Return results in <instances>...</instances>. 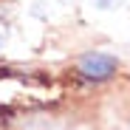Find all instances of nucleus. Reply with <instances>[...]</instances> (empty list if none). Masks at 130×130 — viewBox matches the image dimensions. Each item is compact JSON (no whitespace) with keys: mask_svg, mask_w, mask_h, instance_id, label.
Listing matches in <instances>:
<instances>
[{"mask_svg":"<svg viewBox=\"0 0 130 130\" xmlns=\"http://www.w3.org/2000/svg\"><path fill=\"white\" fill-rule=\"evenodd\" d=\"M79 74L85 76V79H93V82H102V79H110L113 74H116V68H119V62H116V57H110V54H85L82 59H79Z\"/></svg>","mask_w":130,"mask_h":130,"instance_id":"obj_1","label":"nucleus"},{"mask_svg":"<svg viewBox=\"0 0 130 130\" xmlns=\"http://www.w3.org/2000/svg\"><path fill=\"white\" fill-rule=\"evenodd\" d=\"M96 3V9H113V6H119L122 0H93Z\"/></svg>","mask_w":130,"mask_h":130,"instance_id":"obj_2","label":"nucleus"},{"mask_svg":"<svg viewBox=\"0 0 130 130\" xmlns=\"http://www.w3.org/2000/svg\"><path fill=\"white\" fill-rule=\"evenodd\" d=\"M0 51H3V37H0Z\"/></svg>","mask_w":130,"mask_h":130,"instance_id":"obj_3","label":"nucleus"}]
</instances>
